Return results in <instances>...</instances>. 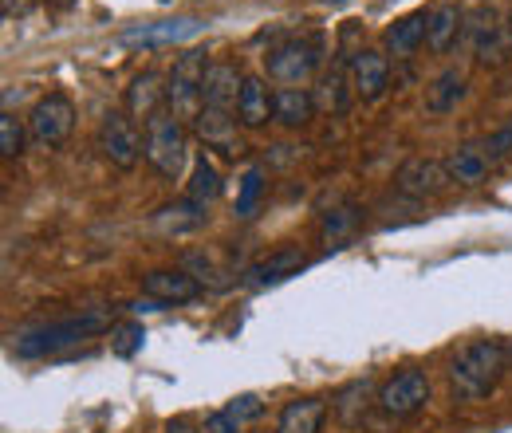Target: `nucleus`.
Here are the masks:
<instances>
[{
    "mask_svg": "<svg viewBox=\"0 0 512 433\" xmlns=\"http://www.w3.org/2000/svg\"><path fill=\"white\" fill-rule=\"evenodd\" d=\"M312 95H316V107H320V111H327V115H343V111L351 107V95H355V91H351V75H347V67H331Z\"/></svg>",
    "mask_w": 512,
    "mask_h": 433,
    "instance_id": "26",
    "label": "nucleus"
},
{
    "mask_svg": "<svg viewBox=\"0 0 512 433\" xmlns=\"http://www.w3.org/2000/svg\"><path fill=\"white\" fill-rule=\"evenodd\" d=\"M449 182L453 178H449L446 162H438V158H410L394 174V186L406 197H438Z\"/></svg>",
    "mask_w": 512,
    "mask_h": 433,
    "instance_id": "13",
    "label": "nucleus"
},
{
    "mask_svg": "<svg viewBox=\"0 0 512 433\" xmlns=\"http://www.w3.org/2000/svg\"><path fill=\"white\" fill-rule=\"evenodd\" d=\"M166 433H205V426L197 430L190 418H178V422H170V426H166Z\"/></svg>",
    "mask_w": 512,
    "mask_h": 433,
    "instance_id": "34",
    "label": "nucleus"
},
{
    "mask_svg": "<svg viewBox=\"0 0 512 433\" xmlns=\"http://www.w3.org/2000/svg\"><path fill=\"white\" fill-rule=\"evenodd\" d=\"M481 150H485V158H489V162L505 158V154L512 150V119L505 126H497V130H493V134L481 142Z\"/></svg>",
    "mask_w": 512,
    "mask_h": 433,
    "instance_id": "31",
    "label": "nucleus"
},
{
    "mask_svg": "<svg viewBox=\"0 0 512 433\" xmlns=\"http://www.w3.org/2000/svg\"><path fill=\"white\" fill-rule=\"evenodd\" d=\"M146 162L154 174L170 182H178L190 162V126L166 107L154 119H146Z\"/></svg>",
    "mask_w": 512,
    "mask_h": 433,
    "instance_id": "2",
    "label": "nucleus"
},
{
    "mask_svg": "<svg viewBox=\"0 0 512 433\" xmlns=\"http://www.w3.org/2000/svg\"><path fill=\"white\" fill-rule=\"evenodd\" d=\"M237 115L233 111H213V107H201L197 119L190 123V130L197 134V142L205 150H217V154H241V130H237Z\"/></svg>",
    "mask_w": 512,
    "mask_h": 433,
    "instance_id": "12",
    "label": "nucleus"
},
{
    "mask_svg": "<svg viewBox=\"0 0 512 433\" xmlns=\"http://www.w3.org/2000/svg\"><path fill=\"white\" fill-rule=\"evenodd\" d=\"M0 12L12 20V16H20V12H28V0H0Z\"/></svg>",
    "mask_w": 512,
    "mask_h": 433,
    "instance_id": "33",
    "label": "nucleus"
},
{
    "mask_svg": "<svg viewBox=\"0 0 512 433\" xmlns=\"http://www.w3.org/2000/svg\"><path fill=\"white\" fill-rule=\"evenodd\" d=\"M260 170H249L245 174V182H241V197H237V217H253V209H256V197H260Z\"/></svg>",
    "mask_w": 512,
    "mask_h": 433,
    "instance_id": "30",
    "label": "nucleus"
},
{
    "mask_svg": "<svg viewBox=\"0 0 512 433\" xmlns=\"http://www.w3.org/2000/svg\"><path fill=\"white\" fill-rule=\"evenodd\" d=\"M461 36H465V12L457 4H434L430 8V28H426V48L434 56H446Z\"/></svg>",
    "mask_w": 512,
    "mask_h": 433,
    "instance_id": "19",
    "label": "nucleus"
},
{
    "mask_svg": "<svg viewBox=\"0 0 512 433\" xmlns=\"http://www.w3.org/2000/svg\"><path fill=\"white\" fill-rule=\"evenodd\" d=\"M245 75L233 60H213L205 71V87H201V103L213 111H233L237 115V99H241Z\"/></svg>",
    "mask_w": 512,
    "mask_h": 433,
    "instance_id": "14",
    "label": "nucleus"
},
{
    "mask_svg": "<svg viewBox=\"0 0 512 433\" xmlns=\"http://www.w3.org/2000/svg\"><path fill=\"white\" fill-rule=\"evenodd\" d=\"M489 166H493V162L485 158L481 146H457L446 158L449 178H453L457 186H481V182L489 178Z\"/></svg>",
    "mask_w": 512,
    "mask_h": 433,
    "instance_id": "25",
    "label": "nucleus"
},
{
    "mask_svg": "<svg viewBox=\"0 0 512 433\" xmlns=\"http://www.w3.org/2000/svg\"><path fill=\"white\" fill-rule=\"evenodd\" d=\"M48 4H56V8H67V4H71V0H48Z\"/></svg>",
    "mask_w": 512,
    "mask_h": 433,
    "instance_id": "35",
    "label": "nucleus"
},
{
    "mask_svg": "<svg viewBox=\"0 0 512 433\" xmlns=\"http://www.w3.org/2000/svg\"><path fill=\"white\" fill-rule=\"evenodd\" d=\"M509 32H512V8H509Z\"/></svg>",
    "mask_w": 512,
    "mask_h": 433,
    "instance_id": "37",
    "label": "nucleus"
},
{
    "mask_svg": "<svg viewBox=\"0 0 512 433\" xmlns=\"http://www.w3.org/2000/svg\"><path fill=\"white\" fill-rule=\"evenodd\" d=\"M509 374H512V343H509Z\"/></svg>",
    "mask_w": 512,
    "mask_h": 433,
    "instance_id": "36",
    "label": "nucleus"
},
{
    "mask_svg": "<svg viewBox=\"0 0 512 433\" xmlns=\"http://www.w3.org/2000/svg\"><path fill=\"white\" fill-rule=\"evenodd\" d=\"M256 418H264L260 394H237V398H229L221 410H213V414L205 418V433H241V426H249Z\"/></svg>",
    "mask_w": 512,
    "mask_h": 433,
    "instance_id": "18",
    "label": "nucleus"
},
{
    "mask_svg": "<svg viewBox=\"0 0 512 433\" xmlns=\"http://www.w3.org/2000/svg\"><path fill=\"white\" fill-rule=\"evenodd\" d=\"M24 138H32L28 134V119H16L12 111H4L0 115V154L4 158H20L24 154Z\"/></svg>",
    "mask_w": 512,
    "mask_h": 433,
    "instance_id": "29",
    "label": "nucleus"
},
{
    "mask_svg": "<svg viewBox=\"0 0 512 433\" xmlns=\"http://www.w3.org/2000/svg\"><path fill=\"white\" fill-rule=\"evenodd\" d=\"M142 296L150 304H190L201 296V280L186 268H154L142 276Z\"/></svg>",
    "mask_w": 512,
    "mask_h": 433,
    "instance_id": "11",
    "label": "nucleus"
},
{
    "mask_svg": "<svg viewBox=\"0 0 512 433\" xmlns=\"http://www.w3.org/2000/svg\"><path fill=\"white\" fill-rule=\"evenodd\" d=\"M264 67H268V79L280 83V87H304L316 67H320V44L316 40H284L276 44L268 56H264Z\"/></svg>",
    "mask_w": 512,
    "mask_h": 433,
    "instance_id": "8",
    "label": "nucleus"
},
{
    "mask_svg": "<svg viewBox=\"0 0 512 433\" xmlns=\"http://www.w3.org/2000/svg\"><path fill=\"white\" fill-rule=\"evenodd\" d=\"M209 56L205 52H182L174 67H170V75H166V111H174L182 123H193L197 119V111L205 107L201 103V87H205V71H209Z\"/></svg>",
    "mask_w": 512,
    "mask_h": 433,
    "instance_id": "4",
    "label": "nucleus"
},
{
    "mask_svg": "<svg viewBox=\"0 0 512 433\" xmlns=\"http://www.w3.org/2000/svg\"><path fill=\"white\" fill-rule=\"evenodd\" d=\"M71 130H75V103L67 99L64 91H48L44 99L32 103V111H28V134H32L36 146L56 150V146H64L67 138H71Z\"/></svg>",
    "mask_w": 512,
    "mask_h": 433,
    "instance_id": "7",
    "label": "nucleus"
},
{
    "mask_svg": "<svg viewBox=\"0 0 512 433\" xmlns=\"http://www.w3.org/2000/svg\"><path fill=\"white\" fill-rule=\"evenodd\" d=\"M505 374H509V343L477 339V343H469L453 355L449 390H453L457 402H481L501 386Z\"/></svg>",
    "mask_w": 512,
    "mask_h": 433,
    "instance_id": "1",
    "label": "nucleus"
},
{
    "mask_svg": "<svg viewBox=\"0 0 512 433\" xmlns=\"http://www.w3.org/2000/svg\"><path fill=\"white\" fill-rule=\"evenodd\" d=\"M331 4H343V0H331Z\"/></svg>",
    "mask_w": 512,
    "mask_h": 433,
    "instance_id": "38",
    "label": "nucleus"
},
{
    "mask_svg": "<svg viewBox=\"0 0 512 433\" xmlns=\"http://www.w3.org/2000/svg\"><path fill=\"white\" fill-rule=\"evenodd\" d=\"M316 95L308 87H276L272 91V123L280 126H308L316 119Z\"/></svg>",
    "mask_w": 512,
    "mask_h": 433,
    "instance_id": "17",
    "label": "nucleus"
},
{
    "mask_svg": "<svg viewBox=\"0 0 512 433\" xmlns=\"http://www.w3.org/2000/svg\"><path fill=\"white\" fill-rule=\"evenodd\" d=\"M205 28L201 16H166V20H146V24H134L123 32V44L130 48H178L193 40L197 32Z\"/></svg>",
    "mask_w": 512,
    "mask_h": 433,
    "instance_id": "9",
    "label": "nucleus"
},
{
    "mask_svg": "<svg viewBox=\"0 0 512 433\" xmlns=\"http://www.w3.org/2000/svg\"><path fill=\"white\" fill-rule=\"evenodd\" d=\"M237 123L249 126V130L272 123V91L260 75H245V87L237 99Z\"/></svg>",
    "mask_w": 512,
    "mask_h": 433,
    "instance_id": "21",
    "label": "nucleus"
},
{
    "mask_svg": "<svg viewBox=\"0 0 512 433\" xmlns=\"http://www.w3.org/2000/svg\"><path fill=\"white\" fill-rule=\"evenodd\" d=\"M162 107H166L162 75H158V71H150V67H146V71H138V75L130 79L127 107H123V111H127L130 119H142V123H146V119H154Z\"/></svg>",
    "mask_w": 512,
    "mask_h": 433,
    "instance_id": "16",
    "label": "nucleus"
},
{
    "mask_svg": "<svg viewBox=\"0 0 512 433\" xmlns=\"http://www.w3.org/2000/svg\"><path fill=\"white\" fill-rule=\"evenodd\" d=\"M186 197H190V201H197V205H209V201H217V197H221V174H217V166H213L205 154L193 162Z\"/></svg>",
    "mask_w": 512,
    "mask_h": 433,
    "instance_id": "27",
    "label": "nucleus"
},
{
    "mask_svg": "<svg viewBox=\"0 0 512 433\" xmlns=\"http://www.w3.org/2000/svg\"><path fill=\"white\" fill-rule=\"evenodd\" d=\"M426 402H430V378L418 367L390 374L375 390V406L383 410L386 418H414L418 410H426Z\"/></svg>",
    "mask_w": 512,
    "mask_h": 433,
    "instance_id": "6",
    "label": "nucleus"
},
{
    "mask_svg": "<svg viewBox=\"0 0 512 433\" xmlns=\"http://www.w3.org/2000/svg\"><path fill=\"white\" fill-rule=\"evenodd\" d=\"M465 91H469L465 71L446 67V71L426 87V111H430V115H449V111H457V103L465 99Z\"/></svg>",
    "mask_w": 512,
    "mask_h": 433,
    "instance_id": "22",
    "label": "nucleus"
},
{
    "mask_svg": "<svg viewBox=\"0 0 512 433\" xmlns=\"http://www.w3.org/2000/svg\"><path fill=\"white\" fill-rule=\"evenodd\" d=\"M304 264H308V256H304L300 248H280V252H272L268 260H260V264L249 268V284H256V288H264V284H280V280L296 276Z\"/></svg>",
    "mask_w": 512,
    "mask_h": 433,
    "instance_id": "23",
    "label": "nucleus"
},
{
    "mask_svg": "<svg viewBox=\"0 0 512 433\" xmlns=\"http://www.w3.org/2000/svg\"><path fill=\"white\" fill-rule=\"evenodd\" d=\"M95 146L115 170H134L146 158V130H138V119L127 111H107L95 130Z\"/></svg>",
    "mask_w": 512,
    "mask_h": 433,
    "instance_id": "5",
    "label": "nucleus"
},
{
    "mask_svg": "<svg viewBox=\"0 0 512 433\" xmlns=\"http://www.w3.org/2000/svg\"><path fill=\"white\" fill-rule=\"evenodd\" d=\"M426 28H430V8H414V12L398 16V20L383 32L386 56H394V60H410V56L426 44Z\"/></svg>",
    "mask_w": 512,
    "mask_h": 433,
    "instance_id": "15",
    "label": "nucleus"
},
{
    "mask_svg": "<svg viewBox=\"0 0 512 433\" xmlns=\"http://www.w3.org/2000/svg\"><path fill=\"white\" fill-rule=\"evenodd\" d=\"M465 36H469L473 56L481 63L505 60V40H501V24H497V12L493 8H477L473 12V24H465Z\"/></svg>",
    "mask_w": 512,
    "mask_h": 433,
    "instance_id": "20",
    "label": "nucleus"
},
{
    "mask_svg": "<svg viewBox=\"0 0 512 433\" xmlns=\"http://www.w3.org/2000/svg\"><path fill=\"white\" fill-rule=\"evenodd\" d=\"M115 339H119V343H115V351H119V355H130L134 347H142L146 331H142V327H123V331H115Z\"/></svg>",
    "mask_w": 512,
    "mask_h": 433,
    "instance_id": "32",
    "label": "nucleus"
},
{
    "mask_svg": "<svg viewBox=\"0 0 512 433\" xmlns=\"http://www.w3.org/2000/svg\"><path fill=\"white\" fill-rule=\"evenodd\" d=\"M323 418H327V406L320 398H296L280 410L276 433H320Z\"/></svg>",
    "mask_w": 512,
    "mask_h": 433,
    "instance_id": "24",
    "label": "nucleus"
},
{
    "mask_svg": "<svg viewBox=\"0 0 512 433\" xmlns=\"http://www.w3.org/2000/svg\"><path fill=\"white\" fill-rule=\"evenodd\" d=\"M111 323H115V311H103V308L71 315V319H64V323H52V327H44V331L24 335V339L16 343V355H20V359L52 355V351H60V347H71V343H79V339H91V335L107 331Z\"/></svg>",
    "mask_w": 512,
    "mask_h": 433,
    "instance_id": "3",
    "label": "nucleus"
},
{
    "mask_svg": "<svg viewBox=\"0 0 512 433\" xmlns=\"http://www.w3.org/2000/svg\"><path fill=\"white\" fill-rule=\"evenodd\" d=\"M347 75H351L355 99L375 103V99H383L386 87H390V60H386L383 52H375V48H359L347 60Z\"/></svg>",
    "mask_w": 512,
    "mask_h": 433,
    "instance_id": "10",
    "label": "nucleus"
},
{
    "mask_svg": "<svg viewBox=\"0 0 512 433\" xmlns=\"http://www.w3.org/2000/svg\"><path fill=\"white\" fill-rule=\"evenodd\" d=\"M371 390H375V382H371V378L351 382V386L335 398V414H339L343 422H355V418H359V410H367V402H375V398H371Z\"/></svg>",
    "mask_w": 512,
    "mask_h": 433,
    "instance_id": "28",
    "label": "nucleus"
}]
</instances>
